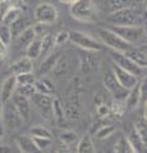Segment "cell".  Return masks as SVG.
Here are the masks:
<instances>
[{"mask_svg":"<svg viewBox=\"0 0 147 153\" xmlns=\"http://www.w3.org/2000/svg\"><path fill=\"white\" fill-rule=\"evenodd\" d=\"M111 26H145L146 17L145 9L142 7L124 8L120 10L110 13L107 18Z\"/></svg>","mask_w":147,"mask_h":153,"instance_id":"obj_1","label":"cell"},{"mask_svg":"<svg viewBox=\"0 0 147 153\" xmlns=\"http://www.w3.org/2000/svg\"><path fill=\"white\" fill-rule=\"evenodd\" d=\"M69 7L70 16L79 22L93 23L98 21V10L93 0H77Z\"/></svg>","mask_w":147,"mask_h":153,"instance_id":"obj_2","label":"cell"},{"mask_svg":"<svg viewBox=\"0 0 147 153\" xmlns=\"http://www.w3.org/2000/svg\"><path fill=\"white\" fill-rule=\"evenodd\" d=\"M118 36L132 46H140L146 42V30L142 26H109Z\"/></svg>","mask_w":147,"mask_h":153,"instance_id":"obj_3","label":"cell"},{"mask_svg":"<svg viewBox=\"0 0 147 153\" xmlns=\"http://www.w3.org/2000/svg\"><path fill=\"white\" fill-rule=\"evenodd\" d=\"M97 35L101 44L107 46L111 51H118L125 54L128 50H131L133 47L128 42H125L120 36H118L114 31H111L110 28H101V30L97 31Z\"/></svg>","mask_w":147,"mask_h":153,"instance_id":"obj_4","label":"cell"},{"mask_svg":"<svg viewBox=\"0 0 147 153\" xmlns=\"http://www.w3.org/2000/svg\"><path fill=\"white\" fill-rule=\"evenodd\" d=\"M69 42L73 44L74 46L79 47V49H82L83 51L96 52L102 50V44L100 41L81 31L69 32Z\"/></svg>","mask_w":147,"mask_h":153,"instance_id":"obj_5","label":"cell"},{"mask_svg":"<svg viewBox=\"0 0 147 153\" xmlns=\"http://www.w3.org/2000/svg\"><path fill=\"white\" fill-rule=\"evenodd\" d=\"M110 56H111L113 64L116 65L118 68H120L123 70L128 71V73L136 75L137 78H142V76H143L146 69L140 68V66L137 65L134 61H132L125 54H123V52H118V51H111Z\"/></svg>","mask_w":147,"mask_h":153,"instance_id":"obj_6","label":"cell"},{"mask_svg":"<svg viewBox=\"0 0 147 153\" xmlns=\"http://www.w3.org/2000/svg\"><path fill=\"white\" fill-rule=\"evenodd\" d=\"M102 84H104V87L106 88L107 92L114 97V100H116V101H125L129 91L123 88L119 84V82L116 80L111 69H107L105 71L104 78H102Z\"/></svg>","mask_w":147,"mask_h":153,"instance_id":"obj_7","label":"cell"},{"mask_svg":"<svg viewBox=\"0 0 147 153\" xmlns=\"http://www.w3.org/2000/svg\"><path fill=\"white\" fill-rule=\"evenodd\" d=\"M1 120L4 121V128L10 129V130H17L19 129L25 120L22 119L19 112L17 111V108L14 107V105L9 101L7 103H3V116Z\"/></svg>","mask_w":147,"mask_h":153,"instance_id":"obj_8","label":"cell"},{"mask_svg":"<svg viewBox=\"0 0 147 153\" xmlns=\"http://www.w3.org/2000/svg\"><path fill=\"white\" fill-rule=\"evenodd\" d=\"M34 19L44 25H53L58 21V9L50 3H40L34 10Z\"/></svg>","mask_w":147,"mask_h":153,"instance_id":"obj_9","label":"cell"},{"mask_svg":"<svg viewBox=\"0 0 147 153\" xmlns=\"http://www.w3.org/2000/svg\"><path fill=\"white\" fill-rule=\"evenodd\" d=\"M32 103L35 105V107L37 108V111L40 112V115L46 120H50L53 117V110H51V105H53V97L41 93H35L32 96V98L30 100Z\"/></svg>","mask_w":147,"mask_h":153,"instance_id":"obj_10","label":"cell"},{"mask_svg":"<svg viewBox=\"0 0 147 153\" xmlns=\"http://www.w3.org/2000/svg\"><path fill=\"white\" fill-rule=\"evenodd\" d=\"M67 121H77L81 117V101L78 94H72L63 105Z\"/></svg>","mask_w":147,"mask_h":153,"instance_id":"obj_11","label":"cell"},{"mask_svg":"<svg viewBox=\"0 0 147 153\" xmlns=\"http://www.w3.org/2000/svg\"><path fill=\"white\" fill-rule=\"evenodd\" d=\"M111 70H113L114 75H115L116 80L119 82V84L122 85L123 88H125L128 91L132 89L136 84H138V82H140V78H137L136 75L128 73V71L123 70L120 68H118V66L114 65V64L111 65Z\"/></svg>","mask_w":147,"mask_h":153,"instance_id":"obj_12","label":"cell"},{"mask_svg":"<svg viewBox=\"0 0 147 153\" xmlns=\"http://www.w3.org/2000/svg\"><path fill=\"white\" fill-rule=\"evenodd\" d=\"M17 83H16V76L9 75L3 80L1 87H0V101L3 103H7L12 100V97L16 93Z\"/></svg>","mask_w":147,"mask_h":153,"instance_id":"obj_13","label":"cell"},{"mask_svg":"<svg viewBox=\"0 0 147 153\" xmlns=\"http://www.w3.org/2000/svg\"><path fill=\"white\" fill-rule=\"evenodd\" d=\"M10 101L14 105V107L17 108V111L19 112L23 120L27 121L28 117H30V114H31V101L30 100L23 97L21 94H18V93H14Z\"/></svg>","mask_w":147,"mask_h":153,"instance_id":"obj_14","label":"cell"},{"mask_svg":"<svg viewBox=\"0 0 147 153\" xmlns=\"http://www.w3.org/2000/svg\"><path fill=\"white\" fill-rule=\"evenodd\" d=\"M32 70H34V61L28 59L27 56H25L18 59L17 61H14L10 65V68H9V73H10V75L16 76L25 73H32Z\"/></svg>","mask_w":147,"mask_h":153,"instance_id":"obj_15","label":"cell"},{"mask_svg":"<svg viewBox=\"0 0 147 153\" xmlns=\"http://www.w3.org/2000/svg\"><path fill=\"white\" fill-rule=\"evenodd\" d=\"M16 144L19 148L22 153H42L39 148H37L34 138L27 134H22L16 138Z\"/></svg>","mask_w":147,"mask_h":153,"instance_id":"obj_16","label":"cell"},{"mask_svg":"<svg viewBox=\"0 0 147 153\" xmlns=\"http://www.w3.org/2000/svg\"><path fill=\"white\" fill-rule=\"evenodd\" d=\"M142 4H143V0H107L106 8L110 13H114L124 8L142 7Z\"/></svg>","mask_w":147,"mask_h":153,"instance_id":"obj_17","label":"cell"},{"mask_svg":"<svg viewBox=\"0 0 147 153\" xmlns=\"http://www.w3.org/2000/svg\"><path fill=\"white\" fill-rule=\"evenodd\" d=\"M125 55L129 57L132 61L140 66V68H143L146 69V65H147V55H146V49L143 47H140V46H133L131 50H128L125 52Z\"/></svg>","mask_w":147,"mask_h":153,"instance_id":"obj_18","label":"cell"},{"mask_svg":"<svg viewBox=\"0 0 147 153\" xmlns=\"http://www.w3.org/2000/svg\"><path fill=\"white\" fill-rule=\"evenodd\" d=\"M125 139L136 153H146V140L142 139L140 134L134 130V128L129 131Z\"/></svg>","mask_w":147,"mask_h":153,"instance_id":"obj_19","label":"cell"},{"mask_svg":"<svg viewBox=\"0 0 147 153\" xmlns=\"http://www.w3.org/2000/svg\"><path fill=\"white\" fill-rule=\"evenodd\" d=\"M35 37H36L35 32H34V30H32V26H31L30 28H27V30L21 32L18 36L14 37L13 41H14V45H16L17 49H26Z\"/></svg>","mask_w":147,"mask_h":153,"instance_id":"obj_20","label":"cell"},{"mask_svg":"<svg viewBox=\"0 0 147 153\" xmlns=\"http://www.w3.org/2000/svg\"><path fill=\"white\" fill-rule=\"evenodd\" d=\"M31 26H32V19H31V17L22 14V16L10 26V31H12L13 38L19 35L21 32H23L25 30H27V28H30Z\"/></svg>","mask_w":147,"mask_h":153,"instance_id":"obj_21","label":"cell"},{"mask_svg":"<svg viewBox=\"0 0 147 153\" xmlns=\"http://www.w3.org/2000/svg\"><path fill=\"white\" fill-rule=\"evenodd\" d=\"M61 56V52H51V54L47 55L44 61L41 64V68H40V74H49L53 71V69L55 68L58 60L60 59Z\"/></svg>","mask_w":147,"mask_h":153,"instance_id":"obj_22","label":"cell"},{"mask_svg":"<svg viewBox=\"0 0 147 153\" xmlns=\"http://www.w3.org/2000/svg\"><path fill=\"white\" fill-rule=\"evenodd\" d=\"M51 110H53V117L56 123V125L63 126L67 123L65 119V114H64V108H63V103L60 102L59 98H53V105H51Z\"/></svg>","mask_w":147,"mask_h":153,"instance_id":"obj_23","label":"cell"},{"mask_svg":"<svg viewBox=\"0 0 147 153\" xmlns=\"http://www.w3.org/2000/svg\"><path fill=\"white\" fill-rule=\"evenodd\" d=\"M22 14H23V10H22V8L19 5L9 8L8 10L1 16V18H0V19H1V25L10 27L13 23L22 16Z\"/></svg>","mask_w":147,"mask_h":153,"instance_id":"obj_24","label":"cell"},{"mask_svg":"<svg viewBox=\"0 0 147 153\" xmlns=\"http://www.w3.org/2000/svg\"><path fill=\"white\" fill-rule=\"evenodd\" d=\"M141 93H140V82L138 84H136L133 88L129 89L128 92V96L125 98V107L131 108V110H134L138 107V105L141 103Z\"/></svg>","mask_w":147,"mask_h":153,"instance_id":"obj_25","label":"cell"},{"mask_svg":"<svg viewBox=\"0 0 147 153\" xmlns=\"http://www.w3.org/2000/svg\"><path fill=\"white\" fill-rule=\"evenodd\" d=\"M36 93L46 94V96H53L55 92L54 84L50 82L49 79H36V82L34 84Z\"/></svg>","mask_w":147,"mask_h":153,"instance_id":"obj_26","label":"cell"},{"mask_svg":"<svg viewBox=\"0 0 147 153\" xmlns=\"http://www.w3.org/2000/svg\"><path fill=\"white\" fill-rule=\"evenodd\" d=\"M26 56L28 59H31L32 61L39 59L40 57V52H41V38L40 37H35L32 42L26 47Z\"/></svg>","mask_w":147,"mask_h":153,"instance_id":"obj_27","label":"cell"},{"mask_svg":"<svg viewBox=\"0 0 147 153\" xmlns=\"http://www.w3.org/2000/svg\"><path fill=\"white\" fill-rule=\"evenodd\" d=\"M75 153H96L95 151L93 142L90 135H83L77 143V148H75Z\"/></svg>","mask_w":147,"mask_h":153,"instance_id":"obj_28","label":"cell"},{"mask_svg":"<svg viewBox=\"0 0 147 153\" xmlns=\"http://www.w3.org/2000/svg\"><path fill=\"white\" fill-rule=\"evenodd\" d=\"M55 47L54 45V35L53 33H47L46 36L41 38V52H40V57L45 59V57L53 52V49Z\"/></svg>","mask_w":147,"mask_h":153,"instance_id":"obj_29","label":"cell"},{"mask_svg":"<svg viewBox=\"0 0 147 153\" xmlns=\"http://www.w3.org/2000/svg\"><path fill=\"white\" fill-rule=\"evenodd\" d=\"M30 135L32 138H49L53 139V133L50 131L49 128L44 125H35L30 129Z\"/></svg>","mask_w":147,"mask_h":153,"instance_id":"obj_30","label":"cell"},{"mask_svg":"<svg viewBox=\"0 0 147 153\" xmlns=\"http://www.w3.org/2000/svg\"><path fill=\"white\" fill-rule=\"evenodd\" d=\"M59 140L63 146H72L73 143L78 142V135L70 130H61L59 133Z\"/></svg>","mask_w":147,"mask_h":153,"instance_id":"obj_31","label":"cell"},{"mask_svg":"<svg viewBox=\"0 0 147 153\" xmlns=\"http://www.w3.org/2000/svg\"><path fill=\"white\" fill-rule=\"evenodd\" d=\"M36 79L37 78L32 73H25V74L16 75L17 87H21V85H34Z\"/></svg>","mask_w":147,"mask_h":153,"instance_id":"obj_32","label":"cell"},{"mask_svg":"<svg viewBox=\"0 0 147 153\" xmlns=\"http://www.w3.org/2000/svg\"><path fill=\"white\" fill-rule=\"evenodd\" d=\"M146 128H147V124H146V114H145V115H141V116L137 117V120L134 123V130L138 133L142 139H145V140L147 137Z\"/></svg>","mask_w":147,"mask_h":153,"instance_id":"obj_33","label":"cell"},{"mask_svg":"<svg viewBox=\"0 0 147 153\" xmlns=\"http://www.w3.org/2000/svg\"><path fill=\"white\" fill-rule=\"evenodd\" d=\"M114 153H136V152L133 151V148L129 146V143L127 142L125 138H120L115 144Z\"/></svg>","mask_w":147,"mask_h":153,"instance_id":"obj_34","label":"cell"},{"mask_svg":"<svg viewBox=\"0 0 147 153\" xmlns=\"http://www.w3.org/2000/svg\"><path fill=\"white\" fill-rule=\"evenodd\" d=\"M0 41H1L5 46H9L10 42L13 41L12 31H10V27L9 26L0 25Z\"/></svg>","mask_w":147,"mask_h":153,"instance_id":"obj_35","label":"cell"},{"mask_svg":"<svg viewBox=\"0 0 147 153\" xmlns=\"http://www.w3.org/2000/svg\"><path fill=\"white\" fill-rule=\"evenodd\" d=\"M114 131H115V126L114 125H102L96 130L95 137L98 138V139H106V138L110 137Z\"/></svg>","mask_w":147,"mask_h":153,"instance_id":"obj_36","label":"cell"},{"mask_svg":"<svg viewBox=\"0 0 147 153\" xmlns=\"http://www.w3.org/2000/svg\"><path fill=\"white\" fill-rule=\"evenodd\" d=\"M32 30H34V32H35V36L40 37V38L46 36L47 33H50L49 25H44V23H39V22H36L35 25H32Z\"/></svg>","mask_w":147,"mask_h":153,"instance_id":"obj_37","label":"cell"},{"mask_svg":"<svg viewBox=\"0 0 147 153\" xmlns=\"http://www.w3.org/2000/svg\"><path fill=\"white\" fill-rule=\"evenodd\" d=\"M69 42V32L68 31H59L54 35V45L55 46H64Z\"/></svg>","mask_w":147,"mask_h":153,"instance_id":"obj_38","label":"cell"},{"mask_svg":"<svg viewBox=\"0 0 147 153\" xmlns=\"http://www.w3.org/2000/svg\"><path fill=\"white\" fill-rule=\"evenodd\" d=\"M16 93L21 94V96H23V97H26L28 100H31L32 96L36 93V91H35L34 85H21V87L16 88Z\"/></svg>","mask_w":147,"mask_h":153,"instance_id":"obj_39","label":"cell"},{"mask_svg":"<svg viewBox=\"0 0 147 153\" xmlns=\"http://www.w3.org/2000/svg\"><path fill=\"white\" fill-rule=\"evenodd\" d=\"M81 65H82V71L83 73H91L95 66V61L91 56H82L81 57Z\"/></svg>","mask_w":147,"mask_h":153,"instance_id":"obj_40","label":"cell"},{"mask_svg":"<svg viewBox=\"0 0 147 153\" xmlns=\"http://www.w3.org/2000/svg\"><path fill=\"white\" fill-rule=\"evenodd\" d=\"M125 111V103L124 101H116L114 100V105L110 107V114L115 115V116H122Z\"/></svg>","mask_w":147,"mask_h":153,"instance_id":"obj_41","label":"cell"},{"mask_svg":"<svg viewBox=\"0 0 147 153\" xmlns=\"http://www.w3.org/2000/svg\"><path fill=\"white\" fill-rule=\"evenodd\" d=\"M34 140L41 152L53 144V139H49V138H34Z\"/></svg>","mask_w":147,"mask_h":153,"instance_id":"obj_42","label":"cell"},{"mask_svg":"<svg viewBox=\"0 0 147 153\" xmlns=\"http://www.w3.org/2000/svg\"><path fill=\"white\" fill-rule=\"evenodd\" d=\"M96 112H97V115H98L100 117H106V116H109V115H110V106H109V105H106L105 102L97 105Z\"/></svg>","mask_w":147,"mask_h":153,"instance_id":"obj_43","label":"cell"},{"mask_svg":"<svg viewBox=\"0 0 147 153\" xmlns=\"http://www.w3.org/2000/svg\"><path fill=\"white\" fill-rule=\"evenodd\" d=\"M7 56H8V46H5L1 41H0V66L4 64Z\"/></svg>","mask_w":147,"mask_h":153,"instance_id":"obj_44","label":"cell"},{"mask_svg":"<svg viewBox=\"0 0 147 153\" xmlns=\"http://www.w3.org/2000/svg\"><path fill=\"white\" fill-rule=\"evenodd\" d=\"M0 153H12L10 147H9L8 144H3V143H0Z\"/></svg>","mask_w":147,"mask_h":153,"instance_id":"obj_45","label":"cell"},{"mask_svg":"<svg viewBox=\"0 0 147 153\" xmlns=\"http://www.w3.org/2000/svg\"><path fill=\"white\" fill-rule=\"evenodd\" d=\"M4 135H5V128H4V125L0 123V140L4 138Z\"/></svg>","mask_w":147,"mask_h":153,"instance_id":"obj_46","label":"cell"},{"mask_svg":"<svg viewBox=\"0 0 147 153\" xmlns=\"http://www.w3.org/2000/svg\"><path fill=\"white\" fill-rule=\"evenodd\" d=\"M60 3H63V4H65V5H72V4H74L77 0H59Z\"/></svg>","mask_w":147,"mask_h":153,"instance_id":"obj_47","label":"cell"},{"mask_svg":"<svg viewBox=\"0 0 147 153\" xmlns=\"http://www.w3.org/2000/svg\"><path fill=\"white\" fill-rule=\"evenodd\" d=\"M23 3L26 4V5H32V4H36L39 0H22Z\"/></svg>","mask_w":147,"mask_h":153,"instance_id":"obj_48","label":"cell"},{"mask_svg":"<svg viewBox=\"0 0 147 153\" xmlns=\"http://www.w3.org/2000/svg\"><path fill=\"white\" fill-rule=\"evenodd\" d=\"M1 116H3V102L0 101V123H1Z\"/></svg>","mask_w":147,"mask_h":153,"instance_id":"obj_49","label":"cell"}]
</instances>
